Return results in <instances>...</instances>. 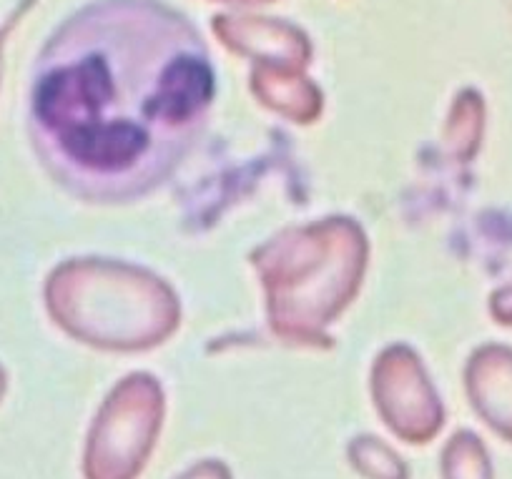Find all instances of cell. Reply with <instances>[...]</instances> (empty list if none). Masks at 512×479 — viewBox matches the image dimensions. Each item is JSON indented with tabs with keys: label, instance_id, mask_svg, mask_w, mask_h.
Segmentation results:
<instances>
[{
	"label": "cell",
	"instance_id": "obj_1",
	"mask_svg": "<svg viewBox=\"0 0 512 479\" xmlns=\"http://www.w3.org/2000/svg\"><path fill=\"white\" fill-rule=\"evenodd\" d=\"M214 93L209 58L174 23L103 16L68 31L41 58L33 143L73 194L131 199L186 156Z\"/></svg>",
	"mask_w": 512,
	"mask_h": 479
},
{
	"label": "cell",
	"instance_id": "obj_2",
	"mask_svg": "<svg viewBox=\"0 0 512 479\" xmlns=\"http://www.w3.org/2000/svg\"><path fill=\"white\" fill-rule=\"evenodd\" d=\"M477 377V407L487 422L512 442V362L497 359Z\"/></svg>",
	"mask_w": 512,
	"mask_h": 479
},
{
	"label": "cell",
	"instance_id": "obj_3",
	"mask_svg": "<svg viewBox=\"0 0 512 479\" xmlns=\"http://www.w3.org/2000/svg\"><path fill=\"white\" fill-rule=\"evenodd\" d=\"M445 462V479H492L485 449L475 437L455 439Z\"/></svg>",
	"mask_w": 512,
	"mask_h": 479
},
{
	"label": "cell",
	"instance_id": "obj_4",
	"mask_svg": "<svg viewBox=\"0 0 512 479\" xmlns=\"http://www.w3.org/2000/svg\"><path fill=\"white\" fill-rule=\"evenodd\" d=\"M359 462H362L364 472H367L369 477H374V479H402L400 467H397V464L382 452H372V449H364V452L359 454Z\"/></svg>",
	"mask_w": 512,
	"mask_h": 479
},
{
	"label": "cell",
	"instance_id": "obj_5",
	"mask_svg": "<svg viewBox=\"0 0 512 479\" xmlns=\"http://www.w3.org/2000/svg\"><path fill=\"white\" fill-rule=\"evenodd\" d=\"M184 479H226V474L221 472V469H216V467H201V469H196L194 474H189V477H184Z\"/></svg>",
	"mask_w": 512,
	"mask_h": 479
}]
</instances>
